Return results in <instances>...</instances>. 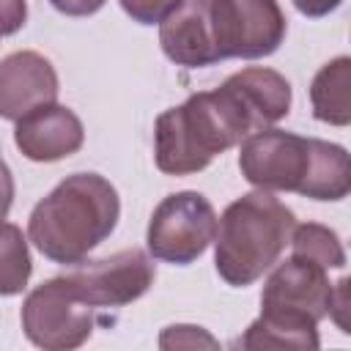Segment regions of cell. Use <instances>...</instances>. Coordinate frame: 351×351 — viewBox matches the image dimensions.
<instances>
[{"instance_id":"cell-13","label":"cell","mask_w":351,"mask_h":351,"mask_svg":"<svg viewBox=\"0 0 351 351\" xmlns=\"http://www.w3.org/2000/svg\"><path fill=\"white\" fill-rule=\"evenodd\" d=\"M228 82L236 88V93L252 112L258 129L274 126L291 110V82L274 69L250 66V69L230 74Z\"/></svg>"},{"instance_id":"cell-6","label":"cell","mask_w":351,"mask_h":351,"mask_svg":"<svg viewBox=\"0 0 351 351\" xmlns=\"http://www.w3.org/2000/svg\"><path fill=\"white\" fill-rule=\"evenodd\" d=\"M25 337L47 351H69L82 346L93 332V307L82 302L63 277L36 285L22 302Z\"/></svg>"},{"instance_id":"cell-2","label":"cell","mask_w":351,"mask_h":351,"mask_svg":"<svg viewBox=\"0 0 351 351\" xmlns=\"http://www.w3.org/2000/svg\"><path fill=\"white\" fill-rule=\"evenodd\" d=\"M118 217L115 186L99 173H74L36 203L27 219V239L52 263H82L115 230Z\"/></svg>"},{"instance_id":"cell-22","label":"cell","mask_w":351,"mask_h":351,"mask_svg":"<svg viewBox=\"0 0 351 351\" xmlns=\"http://www.w3.org/2000/svg\"><path fill=\"white\" fill-rule=\"evenodd\" d=\"M60 14L66 16H90L96 14L107 0H49Z\"/></svg>"},{"instance_id":"cell-8","label":"cell","mask_w":351,"mask_h":351,"mask_svg":"<svg viewBox=\"0 0 351 351\" xmlns=\"http://www.w3.org/2000/svg\"><path fill=\"white\" fill-rule=\"evenodd\" d=\"M288 30L277 0H211V33L219 60L266 58Z\"/></svg>"},{"instance_id":"cell-20","label":"cell","mask_w":351,"mask_h":351,"mask_svg":"<svg viewBox=\"0 0 351 351\" xmlns=\"http://www.w3.org/2000/svg\"><path fill=\"white\" fill-rule=\"evenodd\" d=\"M346 313H348V277H340L335 285H332V296H329V318L340 326V332H351L348 329V318H346Z\"/></svg>"},{"instance_id":"cell-12","label":"cell","mask_w":351,"mask_h":351,"mask_svg":"<svg viewBox=\"0 0 351 351\" xmlns=\"http://www.w3.org/2000/svg\"><path fill=\"white\" fill-rule=\"evenodd\" d=\"M162 52L186 69H203L219 63L211 33V0H181L159 22Z\"/></svg>"},{"instance_id":"cell-10","label":"cell","mask_w":351,"mask_h":351,"mask_svg":"<svg viewBox=\"0 0 351 351\" xmlns=\"http://www.w3.org/2000/svg\"><path fill=\"white\" fill-rule=\"evenodd\" d=\"M55 66L33 52L19 49L0 60V118L19 121L33 110L58 101Z\"/></svg>"},{"instance_id":"cell-18","label":"cell","mask_w":351,"mask_h":351,"mask_svg":"<svg viewBox=\"0 0 351 351\" xmlns=\"http://www.w3.org/2000/svg\"><path fill=\"white\" fill-rule=\"evenodd\" d=\"M200 346L217 348V340L200 326H189V324L167 326L159 337V348H200Z\"/></svg>"},{"instance_id":"cell-23","label":"cell","mask_w":351,"mask_h":351,"mask_svg":"<svg viewBox=\"0 0 351 351\" xmlns=\"http://www.w3.org/2000/svg\"><path fill=\"white\" fill-rule=\"evenodd\" d=\"M340 3H343V0H293L296 11L304 14V16H310V19H318V16L332 14Z\"/></svg>"},{"instance_id":"cell-1","label":"cell","mask_w":351,"mask_h":351,"mask_svg":"<svg viewBox=\"0 0 351 351\" xmlns=\"http://www.w3.org/2000/svg\"><path fill=\"white\" fill-rule=\"evenodd\" d=\"M252 132H258L252 112L225 80L219 88L192 93L156 118L154 162L167 176H192Z\"/></svg>"},{"instance_id":"cell-16","label":"cell","mask_w":351,"mask_h":351,"mask_svg":"<svg viewBox=\"0 0 351 351\" xmlns=\"http://www.w3.org/2000/svg\"><path fill=\"white\" fill-rule=\"evenodd\" d=\"M33 271L25 233L0 219V296H16L27 288Z\"/></svg>"},{"instance_id":"cell-19","label":"cell","mask_w":351,"mask_h":351,"mask_svg":"<svg viewBox=\"0 0 351 351\" xmlns=\"http://www.w3.org/2000/svg\"><path fill=\"white\" fill-rule=\"evenodd\" d=\"M181 0H121V8L140 25H159Z\"/></svg>"},{"instance_id":"cell-4","label":"cell","mask_w":351,"mask_h":351,"mask_svg":"<svg viewBox=\"0 0 351 351\" xmlns=\"http://www.w3.org/2000/svg\"><path fill=\"white\" fill-rule=\"evenodd\" d=\"M293 225V211L266 189L236 197L222 217H217V274L233 288L252 285L277 263Z\"/></svg>"},{"instance_id":"cell-9","label":"cell","mask_w":351,"mask_h":351,"mask_svg":"<svg viewBox=\"0 0 351 351\" xmlns=\"http://www.w3.org/2000/svg\"><path fill=\"white\" fill-rule=\"evenodd\" d=\"M156 277V266L148 252L132 247L115 255L90 261L63 274L66 285L90 307H123L140 299Z\"/></svg>"},{"instance_id":"cell-11","label":"cell","mask_w":351,"mask_h":351,"mask_svg":"<svg viewBox=\"0 0 351 351\" xmlns=\"http://www.w3.org/2000/svg\"><path fill=\"white\" fill-rule=\"evenodd\" d=\"M14 143L30 162H58L82 148L85 129L74 110L52 101L16 121Z\"/></svg>"},{"instance_id":"cell-3","label":"cell","mask_w":351,"mask_h":351,"mask_svg":"<svg viewBox=\"0 0 351 351\" xmlns=\"http://www.w3.org/2000/svg\"><path fill=\"white\" fill-rule=\"evenodd\" d=\"M329 269L293 255L271 269L261 293V315L247 326L241 348H318V324L329 313Z\"/></svg>"},{"instance_id":"cell-15","label":"cell","mask_w":351,"mask_h":351,"mask_svg":"<svg viewBox=\"0 0 351 351\" xmlns=\"http://www.w3.org/2000/svg\"><path fill=\"white\" fill-rule=\"evenodd\" d=\"M351 192V165L348 154L337 143L313 140V165L302 197L310 200H343Z\"/></svg>"},{"instance_id":"cell-24","label":"cell","mask_w":351,"mask_h":351,"mask_svg":"<svg viewBox=\"0 0 351 351\" xmlns=\"http://www.w3.org/2000/svg\"><path fill=\"white\" fill-rule=\"evenodd\" d=\"M11 203H14V176L8 165L0 159V219H5Z\"/></svg>"},{"instance_id":"cell-14","label":"cell","mask_w":351,"mask_h":351,"mask_svg":"<svg viewBox=\"0 0 351 351\" xmlns=\"http://www.w3.org/2000/svg\"><path fill=\"white\" fill-rule=\"evenodd\" d=\"M313 115L329 126L351 123V58L340 55L324 63L310 82Z\"/></svg>"},{"instance_id":"cell-17","label":"cell","mask_w":351,"mask_h":351,"mask_svg":"<svg viewBox=\"0 0 351 351\" xmlns=\"http://www.w3.org/2000/svg\"><path fill=\"white\" fill-rule=\"evenodd\" d=\"M288 244H291L293 255L310 258L324 269H343L346 266V250H343L337 233L326 225H318V222L293 225Z\"/></svg>"},{"instance_id":"cell-5","label":"cell","mask_w":351,"mask_h":351,"mask_svg":"<svg viewBox=\"0 0 351 351\" xmlns=\"http://www.w3.org/2000/svg\"><path fill=\"white\" fill-rule=\"evenodd\" d=\"M217 236V211L200 192L167 195L148 219L145 244L151 258L186 266L197 261Z\"/></svg>"},{"instance_id":"cell-7","label":"cell","mask_w":351,"mask_h":351,"mask_svg":"<svg viewBox=\"0 0 351 351\" xmlns=\"http://www.w3.org/2000/svg\"><path fill=\"white\" fill-rule=\"evenodd\" d=\"M313 140L271 126L258 129L241 140L239 170L255 189L302 195L313 165Z\"/></svg>"},{"instance_id":"cell-21","label":"cell","mask_w":351,"mask_h":351,"mask_svg":"<svg viewBox=\"0 0 351 351\" xmlns=\"http://www.w3.org/2000/svg\"><path fill=\"white\" fill-rule=\"evenodd\" d=\"M27 19V0H0V36L16 33Z\"/></svg>"}]
</instances>
